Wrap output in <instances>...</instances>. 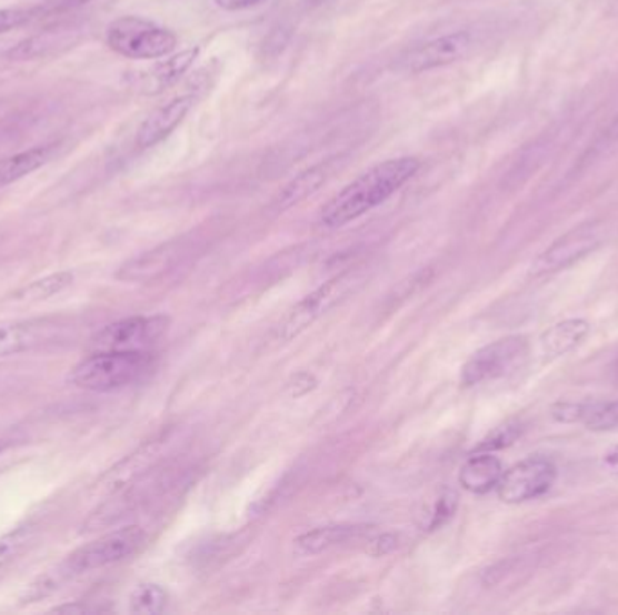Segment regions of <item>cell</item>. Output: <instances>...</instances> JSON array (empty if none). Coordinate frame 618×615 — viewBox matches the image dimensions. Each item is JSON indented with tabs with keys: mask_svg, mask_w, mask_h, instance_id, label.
Here are the masks:
<instances>
[{
	"mask_svg": "<svg viewBox=\"0 0 618 615\" xmlns=\"http://www.w3.org/2000/svg\"><path fill=\"white\" fill-rule=\"evenodd\" d=\"M160 438H156V441L147 443L146 446H141L140 450H136L129 457L118 462L117 466L111 467V470L100 478V482H98V490L114 493V491L131 486L132 482L143 473V470H147V467L152 464L156 455L160 452Z\"/></svg>",
	"mask_w": 618,
	"mask_h": 615,
	"instance_id": "obj_15",
	"label": "cell"
},
{
	"mask_svg": "<svg viewBox=\"0 0 618 615\" xmlns=\"http://www.w3.org/2000/svg\"><path fill=\"white\" fill-rule=\"evenodd\" d=\"M604 466L608 467L609 472L618 475V444L604 455Z\"/></svg>",
	"mask_w": 618,
	"mask_h": 615,
	"instance_id": "obj_33",
	"label": "cell"
},
{
	"mask_svg": "<svg viewBox=\"0 0 618 615\" xmlns=\"http://www.w3.org/2000/svg\"><path fill=\"white\" fill-rule=\"evenodd\" d=\"M589 323L585 320H566L542 334L541 346L546 356H565L588 336Z\"/></svg>",
	"mask_w": 618,
	"mask_h": 615,
	"instance_id": "obj_19",
	"label": "cell"
},
{
	"mask_svg": "<svg viewBox=\"0 0 618 615\" xmlns=\"http://www.w3.org/2000/svg\"><path fill=\"white\" fill-rule=\"evenodd\" d=\"M595 406H597V403H571V401H566V403H557L551 409V415L559 423H577V421L585 423L589 414L594 412Z\"/></svg>",
	"mask_w": 618,
	"mask_h": 615,
	"instance_id": "obj_28",
	"label": "cell"
},
{
	"mask_svg": "<svg viewBox=\"0 0 618 615\" xmlns=\"http://www.w3.org/2000/svg\"><path fill=\"white\" fill-rule=\"evenodd\" d=\"M63 325L57 317H39L28 322L0 325V360L19 356L54 342Z\"/></svg>",
	"mask_w": 618,
	"mask_h": 615,
	"instance_id": "obj_10",
	"label": "cell"
},
{
	"mask_svg": "<svg viewBox=\"0 0 618 615\" xmlns=\"http://www.w3.org/2000/svg\"><path fill=\"white\" fill-rule=\"evenodd\" d=\"M192 107V97H178L170 100L169 103L158 107L138 129L136 144L146 150L167 140L181 125V121L187 118Z\"/></svg>",
	"mask_w": 618,
	"mask_h": 615,
	"instance_id": "obj_14",
	"label": "cell"
},
{
	"mask_svg": "<svg viewBox=\"0 0 618 615\" xmlns=\"http://www.w3.org/2000/svg\"><path fill=\"white\" fill-rule=\"evenodd\" d=\"M199 48L187 49L183 53L158 63L147 72L146 89L149 92H161L172 83L178 82L185 72L189 71L193 60L198 58Z\"/></svg>",
	"mask_w": 618,
	"mask_h": 615,
	"instance_id": "obj_20",
	"label": "cell"
},
{
	"mask_svg": "<svg viewBox=\"0 0 618 615\" xmlns=\"http://www.w3.org/2000/svg\"><path fill=\"white\" fill-rule=\"evenodd\" d=\"M129 603H131L132 614H161L169 603V594L161 585L143 583L132 591Z\"/></svg>",
	"mask_w": 618,
	"mask_h": 615,
	"instance_id": "obj_23",
	"label": "cell"
},
{
	"mask_svg": "<svg viewBox=\"0 0 618 615\" xmlns=\"http://www.w3.org/2000/svg\"><path fill=\"white\" fill-rule=\"evenodd\" d=\"M614 375H615V380L618 381V357L617 361H615L614 363Z\"/></svg>",
	"mask_w": 618,
	"mask_h": 615,
	"instance_id": "obj_37",
	"label": "cell"
},
{
	"mask_svg": "<svg viewBox=\"0 0 618 615\" xmlns=\"http://www.w3.org/2000/svg\"><path fill=\"white\" fill-rule=\"evenodd\" d=\"M213 2H216L219 8H222V10L239 11L259 4L262 0H213Z\"/></svg>",
	"mask_w": 618,
	"mask_h": 615,
	"instance_id": "obj_32",
	"label": "cell"
},
{
	"mask_svg": "<svg viewBox=\"0 0 618 615\" xmlns=\"http://www.w3.org/2000/svg\"><path fill=\"white\" fill-rule=\"evenodd\" d=\"M456 505H458V495L456 493H443V495L438 498L435 507L430 511L429 522H427V527L429 530H436V527H441V525L455 515Z\"/></svg>",
	"mask_w": 618,
	"mask_h": 615,
	"instance_id": "obj_30",
	"label": "cell"
},
{
	"mask_svg": "<svg viewBox=\"0 0 618 615\" xmlns=\"http://www.w3.org/2000/svg\"><path fill=\"white\" fill-rule=\"evenodd\" d=\"M470 48H472V37L467 31H458L411 49L401 63L407 71H430V69L445 68L458 62L469 53Z\"/></svg>",
	"mask_w": 618,
	"mask_h": 615,
	"instance_id": "obj_12",
	"label": "cell"
},
{
	"mask_svg": "<svg viewBox=\"0 0 618 615\" xmlns=\"http://www.w3.org/2000/svg\"><path fill=\"white\" fill-rule=\"evenodd\" d=\"M502 464L490 452H478L459 470V484L474 495L496 490L502 476Z\"/></svg>",
	"mask_w": 618,
	"mask_h": 615,
	"instance_id": "obj_16",
	"label": "cell"
},
{
	"mask_svg": "<svg viewBox=\"0 0 618 615\" xmlns=\"http://www.w3.org/2000/svg\"><path fill=\"white\" fill-rule=\"evenodd\" d=\"M600 244H602V228H600L599 222L580 224V226L557 239L548 250L542 251L541 255L537 256L536 262L531 264V274L541 276V274L566 270V268L575 264L577 260L585 259L589 253H594Z\"/></svg>",
	"mask_w": 618,
	"mask_h": 615,
	"instance_id": "obj_9",
	"label": "cell"
},
{
	"mask_svg": "<svg viewBox=\"0 0 618 615\" xmlns=\"http://www.w3.org/2000/svg\"><path fill=\"white\" fill-rule=\"evenodd\" d=\"M302 2H305L308 8H317V6H322L325 2H328V0H302Z\"/></svg>",
	"mask_w": 618,
	"mask_h": 615,
	"instance_id": "obj_35",
	"label": "cell"
},
{
	"mask_svg": "<svg viewBox=\"0 0 618 615\" xmlns=\"http://www.w3.org/2000/svg\"><path fill=\"white\" fill-rule=\"evenodd\" d=\"M54 144H39L19 154L0 159V188L17 183L26 175L37 172L53 158Z\"/></svg>",
	"mask_w": 618,
	"mask_h": 615,
	"instance_id": "obj_18",
	"label": "cell"
},
{
	"mask_svg": "<svg viewBox=\"0 0 618 615\" xmlns=\"http://www.w3.org/2000/svg\"><path fill=\"white\" fill-rule=\"evenodd\" d=\"M557 481V467L550 458L530 457L502 473L498 495L507 504H522L546 495Z\"/></svg>",
	"mask_w": 618,
	"mask_h": 615,
	"instance_id": "obj_8",
	"label": "cell"
},
{
	"mask_svg": "<svg viewBox=\"0 0 618 615\" xmlns=\"http://www.w3.org/2000/svg\"><path fill=\"white\" fill-rule=\"evenodd\" d=\"M522 424L519 421H510V423L501 424L499 429L494 430L487 438L481 441L476 452H496V450H502V447H508L510 444L516 443L517 438L522 435Z\"/></svg>",
	"mask_w": 618,
	"mask_h": 615,
	"instance_id": "obj_25",
	"label": "cell"
},
{
	"mask_svg": "<svg viewBox=\"0 0 618 615\" xmlns=\"http://www.w3.org/2000/svg\"><path fill=\"white\" fill-rule=\"evenodd\" d=\"M73 273L69 271H59V273L48 274L44 279L34 280L31 284L20 289L16 294V302L37 303L57 296L62 293L69 285L73 284Z\"/></svg>",
	"mask_w": 618,
	"mask_h": 615,
	"instance_id": "obj_22",
	"label": "cell"
},
{
	"mask_svg": "<svg viewBox=\"0 0 618 615\" xmlns=\"http://www.w3.org/2000/svg\"><path fill=\"white\" fill-rule=\"evenodd\" d=\"M106 42L114 53L132 60H156L172 53L178 43L170 29L140 19L121 17L109 24Z\"/></svg>",
	"mask_w": 618,
	"mask_h": 615,
	"instance_id": "obj_4",
	"label": "cell"
},
{
	"mask_svg": "<svg viewBox=\"0 0 618 615\" xmlns=\"http://www.w3.org/2000/svg\"><path fill=\"white\" fill-rule=\"evenodd\" d=\"M6 447H8V441L0 438V453L4 452Z\"/></svg>",
	"mask_w": 618,
	"mask_h": 615,
	"instance_id": "obj_36",
	"label": "cell"
},
{
	"mask_svg": "<svg viewBox=\"0 0 618 615\" xmlns=\"http://www.w3.org/2000/svg\"><path fill=\"white\" fill-rule=\"evenodd\" d=\"M371 533V527L366 525H331V527H319V530L309 531L302 534L295 542V547L300 554L325 553L329 548L339 547V545L348 544L360 540L366 534Z\"/></svg>",
	"mask_w": 618,
	"mask_h": 615,
	"instance_id": "obj_17",
	"label": "cell"
},
{
	"mask_svg": "<svg viewBox=\"0 0 618 615\" xmlns=\"http://www.w3.org/2000/svg\"><path fill=\"white\" fill-rule=\"evenodd\" d=\"M11 134V130L4 129V127H0V149L4 147L6 141H8V135Z\"/></svg>",
	"mask_w": 618,
	"mask_h": 615,
	"instance_id": "obj_34",
	"label": "cell"
},
{
	"mask_svg": "<svg viewBox=\"0 0 618 615\" xmlns=\"http://www.w3.org/2000/svg\"><path fill=\"white\" fill-rule=\"evenodd\" d=\"M420 170L416 158L387 159L375 164L368 172L358 175L355 181L343 186L331 201L322 208L320 222L326 228H342L358 216L371 212L372 208L397 193L403 184L409 183Z\"/></svg>",
	"mask_w": 618,
	"mask_h": 615,
	"instance_id": "obj_1",
	"label": "cell"
},
{
	"mask_svg": "<svg viewBox=\"0 0 618 615\" xmlns=\"http://www.w3.org/2000/svg\"><path fill=\"white\" fill-rule=\"evenodd\" d=\"M34 19H40L39 6H34V8H2L0 10V34L24 28Z\"/></svg>",
	"mask_w": 618,
	"mask_h": 615,
	"instance_id": "obj_27",
	"label": "cell"
},
{
	"mask_svg": "<svg viewBox=\"0 0 618 615\" xmlns=\"http://www.w3.org/2000/svg\"><path fill=\"white\" fill-rule=\"evenodd\" d=\"M534 568V559L531 556H519V558L505 559V562L498 563L496 567L488 568L487 577L488 585H498V583L505 582L507 577L516 576L517 573H530Z\"/></svg>",
	"mask_w": 618,
	"mask_h": 615,
	"instance_id": "obj_26",
	"label": "cell"
},
{
	"mask_svg": "<svg viewBox=\"0 0 618 615\" xmlns=\"http://www.w3.org/2000/svg\"><path fill=\"white\" fill-rule=\"evenodd\" d=\"M618 147V118L611 123L608 130H604V134L600 135L599 140L591 144V149L588 150V154L580 159L582 164L594 163L595 159L604 158L608 155L609 150L617 149Z\"/></svg>",
	"mask_w": 618,
	"mask_h": 615,
	"instance_id": "obj_29",
	"label": "cell"
},
{
	"mask_svg": "<svg viewBox=\"0 0 618 615\" xmlns=\"http://www.w3.org/2000/svg\"><path fill=\"white\" fill-rule=\"evenodd\" d=\"M187 245L183 241H170L146 251L134 259L127 260L118 270L117 279L129 284H150L175 270L179 260L183 259Z\"/></svg>",
	"mask_w": 618,
	"mask_h": 615,
	"instance_id": "obj_11",
	"label": "cell"
},
{
	"mask_svg": "<svg viewBox=\"0 0 618 615\" xmlns=\"http://www.w3.org/2000/svg\"><path fill=\"white\" fill-rule=\"evenodd\" d=\"M169 325L170 317L163 314L126 317L98 331L91 345L97 351H147L163 336Z\"/></svg>",
	"mask_w": 618,
	"mask_h": 615,
	"instance_id": "obj_7",
	"label": "cell"
},
{
	"mask_svg": "<svg viewBox=\"0 0 618 615\" xmlns=\"http://www.w3.org/2000/svg\"><path fill=\"white\" fill-rule=\"evenodd\" d=\"M325 167H313V169L306 170L282 190L279 199H277V204H279L280 210H288V208L308 199L309 195H313L325 184Z\"/></svg>",
	"mask_w": 618,
	"mask_h": 615,
	"instance_id": "obj_21",
	"label": "cell"
},
{
	"mask_svg": "<svg viewBox=\"0 0 618 615\" xmlns=\"http://www.w3.org/2000/svg\"><path fill=\"white\" fill-rule=\"evenodd\" d=\"M527 354L528 342L525 336H507L498 342L488 343L484 349L474 352L472 357L465 363L461 369V383L465 386H476L505 377L521 365Z\"/></svg>",
	"mask_w": 618,
	"mask_h": 615,
	"instance_id": "obj_6",
	"label": "cell"
},
{
	"mask_svg": "<svg viewBox=\"0 0 618 615\" xmlns=\"http://www.w3.org/2000/svg\"><path fill=\"white\" fill-rule=\"evenodd\" d=\"M368 273L363 270H349L328 280L317 291L308 294L288 314L285 323L280 325L279 332H277V340L279 342H291L293 337L302 334L306 329L311 327L317 320L328 314L329 311H333L337 305L346 302L349 296L357 294L363 285L368 284Z\"/></svg>",
	"mask_w": 618,
	"mask_h": 615,
	"instance_id": "obj_3",
	"label": "cell"
},
{
	"mask_svg": "<svg viewBox=\"0 0 618 615\" xmlns=\"http://www.w3.org/2000/svg\"><path fill=\"white\" fill-rule=\"evenodd\" d=\"M33 533L34 530L31 525H24V527H17V530L0 536V571L6 565H10L13 559L19 558L22 551L33 540Z\"/></svg>",
	"mask_w": 618,
	"mask_h": 615,
	"instance_id": "obj_24",
	"label": "cell"
},
{
	"mask_svg": "<svg viewBox=\"0 0 618 615\" xmlns=\"http://www.w3.org/2000/svg\"><path fill=\"white\" fill-rule=\"evenodd\" d=\"M82 37V29L74 24H59L44 29L40 33L28 37L6 53L10 62H33L42 58L62 53L66 49L77 46Z\"/></svg>",
	"mask_w": 618,
	"mask_h": 615,
	"instance_id": "obj_13",
	"label": "cell"
},
{
	"mask_svg": "<svg viewBox=\"0 0 618 615\" xmlns=\"http://www.w3.org/2000/svg\"><path fill=\"white\" fill-rule=\"evenodd\" d=\"M147 351H97L69 372V383L89 392H112L126 389L152 369Z\"/></svg>",
	"mask_w": 618,
	"mask_h": 615,
	"instance_id": "obj_2",
	"label": "cell"
},
{
	"mask_svg": "<svg viewBox=\"0 0 618 615\" xmlns=\"http://www.w3.org/2000/svg\"><path fill=\"white\" fill-rule=\"evenodd\" d=\"M88 2H91V0H46L44 4L39 6V13L40 17L63 13V11L77 10V8L88 4Z\"/></svg>",
	"mask_w": 618,
	"mask_h": 615,
	"instance_id": "obj_31",
	"label": "cell"
},
{
	"mask_svg": "<svg viewBox=\"0 0 618 615\" xmlns=\"http://www.w3.org/2000/svg\"><path fill=\"white\" fill-rule=\"evenodd\" d=\"M146 531L136 525H129L123 530L112 531L94 540L91 544L77 548L73 554L60 563L66 576H80V574L92 573L98 568L111 567L114 563L129 558L146 542Z\"/></svg>",
	"mask_w": 618,
	"mask_h": 615,
	"instance_id": "obj_5",
	"label": "cell"
}]
</instances>
